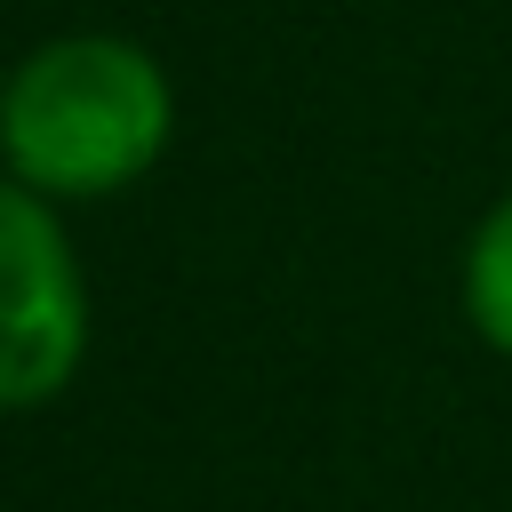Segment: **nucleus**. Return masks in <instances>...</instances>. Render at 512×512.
<instances>
[{
  "instance_id": "obj_1",
  "label": "nucleus",
  "mask_w": 512,
  "mask_h": 512,
  "mask_svg": "<svg viewBox=\"0 0 512 512\" xmlns=\"http://www.w3.org/2000/svg\"><path fill=\"white\" fill-rule=\"evenodd\" d=\"M176 136V88L128 32H56L8 72L0 160L40 200L128 192Z\"/></svg>"
},
{
  "instance_id": "obj_2",
  "label": "nucleus",
  "mask_w": 512,
  "mask_h": 512,
  "mask_svg": "<svg viewBox=\"0 0 512 512\" xmlns=\"http://www.w3.org/2000/svg\"><path fill=\"white\" fill-rule=\"evenodd\" d=\"M88 280L56 200L0 176V408H40L80 376Z\"/></svg>"
},
{
  "instance_id": "obj_3",
  "label": "nucleus",
  "mask_w": 512,
  "mask_h": 512,
  "mask_svg": "<svg viewBox=\"0 0 512 512\" xmlns=\"http://www.w3.org/2000/svg\"><path fill=\"white\" fill-rule=\"evenodd\" d=\"M464 312H472L480 344H496L512 360V192L472 224V248H464Z\"/></svg>"
},
{
  "instance_id": "obj_4",
  "label": "nucleus",
  "mask_w": 512,
  "mask_h": 512,
  "mask_svg": "<svg viewBox=\"0 0 512 512\" xmlns=\"http://www.w3.org/2000/svg\"><path fill=\"white\" fill-rule=\"evenodd\" d=\"M0 104H8V80H0Z\"/></svg>"
}]
</instances>
